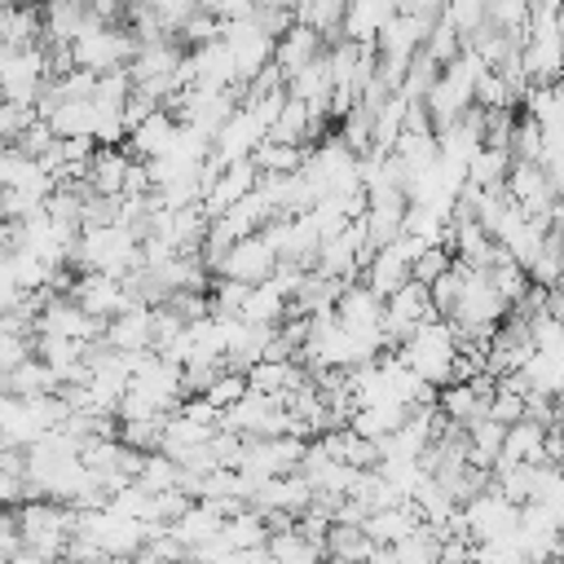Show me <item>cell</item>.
Returning a JSON list of instances; mask_svg holds the SVG:
<instances>
[{
    "mask_svg": "<svg viewBox=\"0 0 564 564\" xmlns=\"http://www.w3.org/2000/svg\"><path fill=\"white\" fill-rule=\"evenodd\" d=\"M123 167H128L123 145H97L93 159H88V176H84V181H88V189L119 198V189H123Z\"/></svg>",
    "mask_w": 564,
    "mask_h": 564,
    "instance_id": "10",
    "label": "cell"
},
{
    "mask_svg": "<svg viewBox=\"0 0 564 564\" xmlns=\"http://www.w3.org/2000/svg\"><path fill=\"white\" fill-rule=\"evenodd\" d=\"M163 419L167 414H141V419H119V441L132 449H159L163 445Z\"/></svg>",
    "mask_w": 564,
    "mask_h": 564,
    "instance_id": "19",
    "label": "cell"
},
{
    "mask_svg": "<svg viewBox=\"0 0 564 564\" xmlns=\"http://www.w3.org/2000/svg\"><path fill=\"white\" fill-rule=\"evenodd\" d=\"M31 357V335H18V330H0V370H13L18 361Z\"/></svg>",
    "mask_w": 564,
    "mask_h": 564,
    "instance_id": "25",
    "label": "cell"
},
{
    "mask_svg": "<svg viewBox=\"0 0 564 564\" xmlns=\"http://www.w3.org/2000/svg\"><path fill=\"white\" fill-rule=\"evenodd\" d=\"M339 141H344L352 154H366V150H370V110H366V106L352 101V110L344 115V132H339Z\"/></svg>",
    "mask_w": 564,
    "mask_h": 564,
    "instance_id": "21",
    "label": "cell"
},
{
    "mask_svg": "<svg viewBox=\"0 0 564 564\" xmlns=\"http://www.w3.org/2000/svg\"><path fill=\"white\" fill-rule=\"evenodd\" d=\"M40 18H44V44H70L75 35L97 26L88 0H40Z\"/></svg>",
    "mask_w": 564,
    "mask_h": 564,
    "instance_id": "6",
    "label": "cell"
},
{
    "mask_svg": "<svg viewBox=\"0 0 564 564\" xmlns=\"http://www.w3.org/2000/svg\"><path fill=\"white\" fill-rule=\"evenodd\" d=\"M132 53H137V35L119 22H97L70 40V62L84 70H97V75L110 66H128Z\"/></svg>",
    "mask_w": 564,
    "mask_h": 564,
    "instance_id": "1",
    "label": "cell"
},
{
    "mask_svg": "<svg viewBox=\"0 0 564 564\" xmlns=\"http://www.w3.org/2000/svg\"><path fill=\"white\" fill-rule=\"evenodd\" d=\"M436 66H445L449 57H458V48H463V35L454 31V22L441 13V18H432V26H427V35H423V44H419Z\"/></svg>",
    "mask_w": 564,
    "mask_h": 564,
    "instance_id": "18",
    "label": "cell"
},
{
    "mask_svg": "<svg viewBox=\"0 0 564 564\" xmlns=\"http://www.w3.org/2000/svg\"><path fill=\"white\" fill-rule=\"evenodd\" d=\"M66 295H70L88 317H101V322H106V317H115L119 308L137 304V300L123 291V282H119V278H110V273H101V269H79Z\"/></svg>",
    "mask_w": 564,
    "mask_h": 564,
    "instance_id": "2",
    "label": "cell"
},
{
    "mask_svg": "<svg viewBox=\"0 0 564 564\" xmlns=\"http://www.w3.org/2000/svg\"><path fill=\"white\" fill-rule=\"evenodd\" d=\"M62 379H57V370L48 366V361H40L35 352L26 357V361H18L13 370H9V392L13 397H35V392H53Z\"/></svg>",
    "mask_w": 564,
    "mask_h": 564,
    "instance_id": "15",
    "label": "cell"
},
{
    "mask_svg": "<svg viewBox=\"0 0 564 564\" xmlns=\"http://www.w3.org/2000/svg\"><path fill=\"white\" fill-rule=\"evenodd\" d=\"M167 533H172L176 542H185V546H198V542H207V538L220 533V516H216L207 502L194 498L176 520H167Z\"/></svg>",
    "mask_w": 564,
    "mask_h": 564,
    "instance_id": "12",
    "label": "cell"
},
{
    "mask_svg": "<svg viewBox=\"0 0 564 564\" xmlns=\"http://www.w3.org/2000/svg\"><path fill=\"white\" fill-rule=\"evenodd\" d=\"M273 264H278V251H273V242L256 229V234H242V238L229 242V251L220 256L216 273L238 278V282H260V278L273 273Z\"/></svg>",
    "mask_w": 564,
    "mask_h": 564,
    "instance_id": "3",
    "label": "cell"
},
{
    "mask_svg": "<svg viewBox=\"0 0 564 564\" xmlns=\"http://www.w3.org/2000/svg\"><path fill=\"white\" fill-rule=\"evenodd\" d=\"M344 463H352L357 471L361 467H379V441L375 436H361L352 427H344Z\"/></svg>",
    "mask_w": 564,
    "mask_h": 564,
    "instance_id": "23",
    "label": "cell"
},
{
    "mask_svg": "<svg viewBox=\"0 0 564 564\" xmlns=\"http://www.w3.org/2000/svg\"><path fill=\"white\" fill-rule=\"evenodd\" d=\"M542 432H546V423H538V419H529V414L511 419V423L502 427V445H498V454H494V467H507V463H546ZM494 467H489V471H494Z\"/></svg>",
    "mask_w": 564,
    "mask_h": 564,
    "instance_id": "4",
    "label": "cell"
},
{
    "mask_svg": "<svg viewBox=\"0 0 564 564\" xmlns=\"http://www.w3.org/2000/svg\"><path fill=\"white\" fill-rule=\"evenodd\" d=\"M93 119H97L93 97H70V101H62L48 115V128H53V137H75V132H88L93 137Z\"/></svg>",
    "mask_w": 564,
    "mask_h": 564,
    "instance_id": "16",
    "label": "cell"
},
{
    "mask_svg": "<svg viewBox=\"0 0 564 564\" xmlns=\"http://www.w3.org/2000/svg\"><path fill=\"white\" fill-rule=\"evenodd\" d=\"M220 538H225V546L229 551H242V546H264V538H269V524H264V516L247 502L238 516H225L220 520Z\"/></svg>",
    "mask_w": 564,
    "mask_h": 564,
    "instance_id": "13",
    "label": "cell"
},
{
    "mask_svg": "<svg viewBox=\"0 0 564 564\" xmlns=\"http://www.w3.org/2000/svg\"><path fill=\"white\" fill-rule=\"evenodd\" d=\"M410 278V260L397 251V242H383V247H375V256H370V264L361 269V282L383 300L392 286H401Z\"/></svg>",
    "mask_w": 564,
    "mask_h": 564,
    "instance_id": "9",
    "label": "cell"
},
{
    "mask_svg": "<svg viewBox=\"0 0 564 564\" xmlns=\"http://www.w3.org/2000/svg\"><path fill=\"white\" fill-rule=\"evenodd\" d=\"M449 260H454V251L449 247H441V242H427L414 260H410V278H419V282H432L441 269H449Z\"/></svg>",
    "mask_w": 564,
    "mask_h": 564,
    "instance_id": "22",
    "label": "cell"
},
{
    "mask_svg": "<svg viewBox=\"0 0 564 564\" xmlns=\"http://www.w3.org/2000/svg\"><path fill=\"white\" fill-rule=\"evenodd\" d=\"M172 137H176V119L163 110V106H154L137 128H128L123 132V154L128 159H159V154H167V145H172Z\"/></svg>",
    "mask_w": 564,
    "mask_h": 564,
    "instance_id": "5",
    "label": "cell"
},
{
    "mask_svg": "<svg viewBox=\"0 0 564 564\" xmlns=\"http://www.w3.org/2000/svg\"><path fill=\"white\" fill-rule=\"evenodd\" d=\"M242 392H247V375H242V370H220V375H216V379L203 388V397H207L216 410H229V405H234Z\"/></svg>",
    "mask_w": 564,
    "mask_h": 564,
    "instance_id": "20",
    "label": "cell"
},
{
    "mask_svg": "<svg viewBox=\"0 0 564 564\" xmlns=\"http://www.w3.org/2000/svg\"><path fill=\"white\" fill-rule=\"evenodd\" d=\"M101 339L119 352H137V348H154V326H150V304H128L115 317H106Z\"/></svg>",
    "mask_w": 564,
    "mask_h": 564,
    "instance_id": "7",
    "label": "cell"
},
{
    "mask_svg": "<svg viewBox=\"0 0 564 564\" xmlns=\"http://www.w3.org/2000/svg\"><path fill=\"white\" fill-rule=\"evenodd\" d=\"M326 44H322V35L313 31V26H304V22H291L278 40H273V62H278V70H282V79L295 70V66H304L308 57H317Z\"/></svg>",
    "mask_w": 564,
    "mask_h": 564,
    "instance_id": "8",
    "label": "cell"
},
{
    "mask_svg": "<svg viewBox=\"0 0 564 564\" xmlns=\"http://www.w3.org/2000/svg\"><path fill=\"white\" fill-rule=\"evenodd\" d=\"M507 167H511L507 145H480V150L467 159V181H476V185H502Z\"/></svg>",
    "mask_w": 564,
    "mask_h": 564,
    "instance_id": "17",
    "label": "cell"
},
{
    "mask_svg": "<svg viewBox=\"0 0 564 564\" xmlns=\"http://www.w3.org/2000/svg\"><path fill=\"white\" fill-rule=\"evenodd\" d=\"M436 410L445 414V419H454V423H471L476 414H485V397L471 388V383H441L436 388Z\"/></svg>",
    "mask_w": 564,
    "mask_h": 564,
    "instance_id": "14",
    "label": "cell"
},
{
    "mask_svg": "<svg viewBox=\"0 0 564 564\" xmlns=\"http://www.w3.org/2000/svg\"><path fill=\"white\" fill-rule=\"evenodd\" d=\"M31 119H35L31 106H18V101H4V97H0V145H9Z\"/></svg>",
    "mask_w": 564,
    "mask_h": 564,
    "instance_id": "24",
    "label": "cell"
},
{
    "mask_svg": "<svg viewBox=\"0 0 564 564\" xmlns=\"http://www.w3.org/2000/svg\"><path fill=\"white\" fill-rule=\"evenodd\" d=\"M383 308L388 313H397L401 322H427V317H441L436 308H432V295H427V282H419V278H405L401 286H392L388 295H383Z\"/></svg>",
    "mask_w": 564,
    "mask_h": 564,
    "instance_id": "11",
    "label": "cell"
}]
</instances>
